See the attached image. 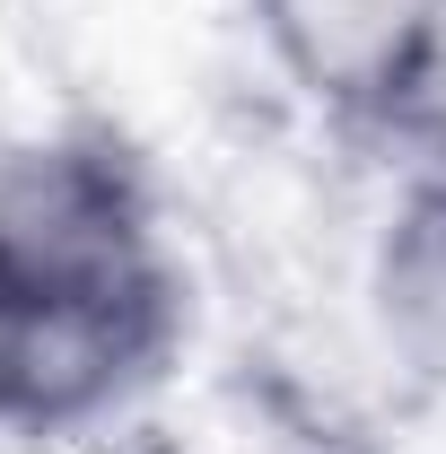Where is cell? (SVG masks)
<instances>
[{
	"label": "cell",
	"mask_w": 446,
	"mask_h": 454,
	"mask_svg": "<svg viewBox=\"0 0 446 454\" xmlns=\"http://www.w3.org/2000/svg\"><path fill=\"white\" fill-rule=\"evenodd\" d=\"M193 333L158 192L114 131L0 149V437L61 446L158 394Z\"/></svg>",
	"instance_id": "6da1fadb"
},
{
	"label": "cell",
	"mask_w": 446,
	"mask_h": 454,
	"mask_svg": "<svg viewBox=\"0 0 446 454\" xmlns=\"http://www.w3.org/2000/svg\"><path fill=\"white\" fill-rule=\"evenodd\" d=\"M245 27L333 131L420 140L446 97V0H245Z\"/></svg>",
	"instance_id": "7a4b0ae2"
},
{
	"label": "cell",
	"mask_w": 446,
	"mask_h": 454,
	"mask_svg": "<svg viewBox=\"0 0 446 454\" xmlns=\"http://www.w3.org/2000/svg\"><path fill=\"white\" fill-rule=\"evenodd\" d=\"M368 315L386 358L446 394V192L438 184H402V201L377 227V254H368Z\"/></svg>",
	"instance_id": "3957f363"
},
{
	"label": "cell",
	"mask_w": 446,
	"mask_h": 454,
	"mask_svg": "<svg viewBox=\"0 0 446 454\" xmlns=\"http://www.w3.org/2000/svg\"><path fill=\"white\" fill-rule=\"evenodd\" d=\"M411 175H420V184H438V192H446V97H438V114L420 122V158H411Z\"/></svg>",
	"instance_id": "277c9868"
}]
</instances>
